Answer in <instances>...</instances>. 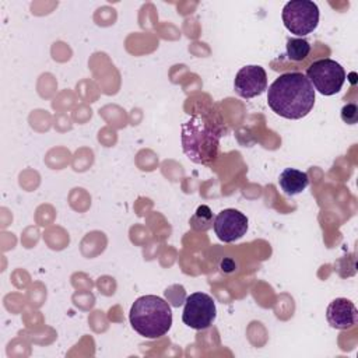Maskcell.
<instances>
[{
	"mask_svg": "<svg viewBox=\"0 0 358 358\" xmlns=\"http://www.w3.org/2000/svg\"><path fill=\"white\" fill-rule=\"evenodd\" d=\"M206 218L211 220V211H210V208L207 206H200L196 210L194 215L190 218V224H192L193 228H196L197 224H204V229H208L211 227V222L206 221Z\"/></svg>",
	"mask_w": 358,
	"mask_h": 358,
	"instance_id": "cell-12",
	"label": "cell"
},
{
	"mask_svg": "<svg viewBox=\"0 0 358 358\" xmlns=\"http://www.w3.org/2000/svg\"><path fill=\"white\" fill-rule=\"evenodd\" d=\"M326 319L334 329H351L358 320V310L350 299L336 298L329 303L326 309Z\"/></svg>",
	"mask_w": 358,
	"mask_h": 358,
	"instance_id": "cell-9",
	"label": "cell"
},
{
	"mask_svg": "<svg viewBox=\"0 0 358 358\" xmlns=\"http://www.w3.org/2000/svg\"><path fill=\"white\" fill-rule=\"evenodd\" d=\"M235 92L246 99L262 95L267 90V74L262 66L249 64L242 67L234 80Z\"/></svg>",
	"mask_w": 358,
	"mask_h": 358,
	"instance_id": "cell-8",
	"label": "cell"
},
{
	"mask_svg": "<svg viewBox=\"0 0 358 358\" xmlns=\"http://www.w3.org/2000/svg\"><path fill=\"white\" fill-rule=\"evenodd\" d=\"M248 224V217L243 213L235 208H225L217 214L213 227L220 241L231 243L246 234Z\"/></svg>",
	"mask_w": 358,
	"mask_h": 358,
	"instance_id": "cell-7",
	"label": "cell"
},
{
	"mask_svg": "<svg viewBox=\"0 0 358 358\" xmlns=\"http://www.w3.org/2000/svg\"><path fill=\"white\" fill-rule=\"evenodd\" d=\"M222 126L206 112H196L182 124V147L186 157L200 165H211L218 158Z\"/></svg>",
	"mask_w": 358,
	"mask_h": 358,
	"instance_id": "cell-2",
	"label": "cell"
},
{
	"mask_svg": "<svg viewBox=\"0 0 358 358\" xmlns=\"http://www.w3.org/2000/svg\"><path fill=\"white\" fill-rule=\"evenodd\" d=\"M341 119L347 124H354L358 120V106L355 103H347L341 108Z\"/></svg>",
	"mask_w": 358,
	"mask_h": 358,
	"instance_id": "cell-13",
	"label": "cell"
},
{
	"mask_svg": "<svg viewBox=\"0 0 358 358\" xmlns=\"http://www.w3.org/2000/svg\"><path fill=\"white\" fill-rule=\"evenodd\" d=\"M287 56L292 62H302L310 52V45L303 38H288L287 39Z\"/></svg>",
	"mask_w": 358,
	"mask_h": 358,
	"instance_id": "cell-11",
	"label": "cell"
},
{
	"mask_svg": "<svg viewBox=\"0 0 358 358\" xmlns=\"http://www.w3.org/2000/svg\"><path fill=\"white\" fill-rule=\"evenodd\" d=\"M306 78L313 90L322 95L337 94L345 81V71L340 63L333 59H320L313 62L306 70Z\"/></svg>",
	"mask_w": 358,
	"mask_h": 358,
	"instance_id": "cell-5",
	"label": "cell"
},
{
	"mask_svg": "<svg viewBox=\"0 0 358 358\" xmlns=\"http://www.w3.org/2000/svg\"><path fill=\"white\" fill-rule=\"evenodd\" d=\"M281 18L291 34L305 36L319 24V7L310 0H291L282 7Z\"/></svg>",
	"mask_w": 358,
	"mask_h": 358,
	"instance_id": "cell-4",
	"label": "cell"
},
{
	"mask_svg": "<svg viewBox=\"0 0 358 358\" xmlns=\"http://www.w3.org/2000/svg\"><path fill=\"white\" fill-rule=\"evenodd\" d=\"M278 185L287 196H295L306 189V186L309 185V176L303 171L295 168H285L278 176Z\"/></svg>",
	"mask_w": 358,
	"mask_h": 358,
	"instance_id": "cell-10",
	"label": "cell"
},
{
	"mask_svg": "<svg viewBox=\"0 0 358 358\" xmlns=\"http://www.w3.org/2000/svg\"><path fill=\"white\" fill-rule=\"evenodd\" d=\"M267 103L281 117L298 120L315 105V90L305 74L289 71L278 76L267 90Z\"/></svg>",
	"mask_w": 358,
	"mask_h": 358,
	"instance_id": "cell-1",
	"label": "cell"
},
{
	"mask_svg": "<svg viewBox=\"0 0 358 358\" xmlns=\"http://www.w3.org/2000/svg\"><path fill=\"white\" fill-rule=\"evenodd\" d=\"M217 317L214 299L204 292H193L185 301L182 320L194 330H204L213 324Z\"/></svg>",
	"mask_w": 358,
	"mask_h": 358,
	"instance_id": "cell-6",
	"label": "cell"
},
{
	"mask_svg": "<svg viewBox=\"0 0 358 358\" xmlns=\"http://www.w3.org/2000/svg\"><path fill=\"white\" fill-rule=\"evenodd\" d=\"M131 327L145 338L165 336L172 326V309L169 303L157 295L137 298L129 313Z\"/></svg>",
	"mask_w": 358,
	"mask_h": 358,
	"instance_id": "cell-3",
	"label": "cell"
}]
</instances>
